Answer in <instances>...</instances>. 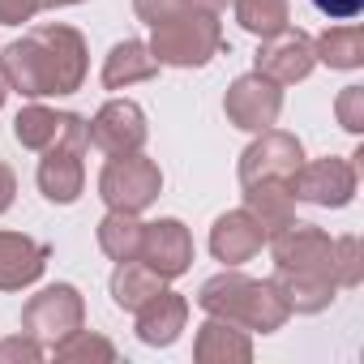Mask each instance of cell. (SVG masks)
I'll return each mask as SVG.
<instances>
[{
    "label": "cell",
    "instance_id": "6da1fadb",
    "mask_svg": "<svg viewBox=\"0 0 364 364\" xmlns=\"http://www.w3.org/2000/svg\"><path fill=\"white\" fill-rule=\"evenodd\" d=\"M90 69V52L82 31L65 22H43L31 26L18 43L0 52V82L26 99H48V95H73L82 90Z\"/></svg>",
    "mask_w": 364,
    "mask_h": 364
},
{
    "label": "cell",
    "instance_id": "7a4b0ae2",
    "mask_svg": "<svg viewBox=\"0 0 364 364\" xmlns=\"http://www.w3.org/2000/svg\"><path fill=\"white\" fill-rule=\"evenodd\" d=\"M266 245L274 253V283L287 296L291 313H321L334 304V240L317 223H287Z\"/></svg>",
    "mask_w": 364,
    "mask_h": 364
},
{
    "label": "cell",
    "instance_id": "3957f363",
    "mask_svg": "<svg viewBox=\"0 0 364 364\" xmlns=\"http://www.w3.org/2000/svg\"><path fill=\"white\" fill-rule=\"evenodd\" d=\"M198 304L210 317H228V321L257 330V334H274L291 317V304L274 279H249L240 270H223V274L206 279L198 287Z\"/></svg>",
    "mask_w": 364,
    "mask_h": 364
},
{
    "label": "cell",
    "instance_id": "277c9868",
    "mask_svg": "<svg viewBox=\"0 0 364 364\" xmlns=\"http://www.w3.org/2000/svg\"><path fill=\"white\" fill-rule=\"evenodd\" d=\"M150 56L167 69H202L223 52V26L210 9H185L150 26Z\"/></svg>",
    "mask_w": 364,
    "mask_h": 364
},
{
    "label": "cell",
    "instance_id": "5b68a950",
    "mask_svg": "<svg viewBox=\"0 0 364 364\" xmlns=\"http://www.w3.org/2000/svg\"><path fill=\"white\" fill-rule=\"evenodd\" d=\"M163 193V171L154 159H146L141 150L133 154H107L103 171H99V198L107 210H129L141 215L146 206H154Z\"/></svg>",
    "mask_w": 364,
    "mask_h": 364
},
{
    "label": "cell",
    "instance_id": "8992f818",
    "mask_svg": "<svg viewBox=\"0 0 364 364\" xmlns=\"http://www.w3.org/2000/svg\"><path fill=\"white\" fill-rule=\"evenodd\" d=\"M77 326H86V300L73 283H52L22 309V330L35 334L39 343H60Z\"/></svg>",
    "mask_w": 364,
    "mask_h": 364
},
{
    "label": "cell",
    "instance_id": "52a82bcc",
    "mask_svg": "<svg viewBox=\"0 0 364 364\" xmlns=\"http://www.w3.org/2000/svg\"><path fill=\"white\" fill-rule=\"evenodd\" d=\"M291 193H296V202L326 206V210H343L355 198V163L351 159H338V154L300 163V171L291 176Z\"/></svg>",
    "mask_w": 364,
    "mask_h": 364
},
{
    "label": "cell",
    "instance_id": "ba28073f",
    "mask_svg": "<svg viewBox=\"0 0 364 364\" xmlns=\"http://www.w3.org/2000/svg\"><path fill=\"white\" fill-rule=\"evenodd\" d=\"M223 112H228V120H232L236 129H245V133L274 129V120H279V112H283V86L270 82V77H262L257 69H253V73H240V77L228 86V95H223Z\"/></svg>",
    "mask_w": 364,
    "mask_h": 364
},
{
    "label": "cell",
    "instance_id": "9c48e42d",
    "mask_svg": "<svg viewBox=\"0 0 364 364\" xmlns=\"http://www.w3.org/2000/svg\"><path fill=\"white\" fill-rule=\"evenodd\" d=\"M300 163H304V146L296 133L262 129L240 154V185H253V180H287L291 185Z\"/></svg>",
    "mask_w": 364,
    "mask_h": 364
},
{
    "label": "cell",
    "instance_id": "30bf717a",
    "mask_svg": "<svg viewBox=\"0 0 364 364\" xmlns=\"http://www.w3.org/2000/svg\"><path fill=\"white\" fill-rule=\"evenodd\" d=\"M86 146H90V141L69 137V141H56V146L39 150L43 159H39L35 180H39V193H43L48 202H56V206H73V202L82 198V189H86V163H82Z\"/></svg>",
    "mask_w": 364,
    "mask_h": 364
},
{
    "label": "cell",
    "instance_id": "8fae6325",
    "mask_svg": "<svg viewBox=\"0 0 364 364\" xmlns=\"http://www.w3.org/2000/svg\"><path fill=\"white\" fill-rule=\"evenodd\" d=\"M86 129H90V146L103 154H133L150 137L146 112L133 99H107L95 112V120H86Z\"/></svg>",
    "mask_w": 364,
    "mask_h": 364
},
{
    "label": "cell",
    "instance_id": "7c38bea8",
    "mask_svg": "<svg viewBox=\"0 0 364 364\" xmlns=\"http://www.w3.org/2000/svg\"><path fill=\"white\" fill-rule=\"evenodd\" d=\"M317 65V52H313V39L304 31H283L274 39H262L257 56H253V69L279 86H291V82H304Z\"/></svg>",
    "mask_w": 364,
    "mask_h": 364
},
{
    "label": "cell",
    "instance_id": "4fadbf2b",
    "mask_svg": "<svg viewBox=\"0 0 364 364\" xmlns=\"http://www.w3.org/2000/svg\"><path fill=\"white\" fill-rule=\"evenodd\" d=\"M150 270H159L163 279H180L193 266V236L180 219H159L146 223L141 232V253H137Z\"/></svg>",
    "mask_w": 364,
    "mask_h": 364
},
{
    "label": "cell",
    "instance_id": "5bb4252c",
    "mask_svg": "<svg viewBox=\"0 0 364 364\" xmlns=\"http://www.w3.org/2000/svg\"><path fill=\"white\" fill-rule=\"evenodd\" d=\"M14 137L26 146V150H48L56 141H69V137H82L90 141V129L77 112H56V107H43V103H31L18 112L14 120Z\"/></svg>",
    "mask_w": 364,
    "mask_h": 364
},
{
    "label": "cell",
    "instance_id": "9a60e30c",
    "mask_svg": "<svg viewBox=\"0 0 364 364\" xmlns=\"http://www.w3.org/2000/svg\"><path fill=\"white\" fill-rule=\"evenodd\" d=\"M52 249L26 232H0V291H22L39 283Z\"/></svg>",
    "mask_w": 364,
    "mask_h": 364
},
{
    "label": "cell",
    "instance_id": "2e32d148",
    "mask_svg": "<svg viewBox=\"0 0 364 364\" xmlns=\"http://www.w3.org/2000/svg\"><path fill=\"white\" fill-rule=\"evenodd\" d=\"M262 245H266V232H262V223H257L245 206L219 215L215 228H210V253H215L223 266H245V262H253V257L262 253Z\"/></svg>",
    "mask_w": 364,
    "mask_h": 364
},
{
    "label": "cell",
    "instance_id": "e0dca14e",
    "mask_svg": "<svg viewBox=\"0 0 364 364\" xmlns=\"http://www.w3.org/2000/svg\"><path fill=\"white\" fill-rule=\"evenodd\" d=\"M189 326V300L180 291H154L141 309H137V338L146 347H171L180 338V330Z\"/></svg>",
    "mask_w": 364,
    "mask_h": 364
},
{
    "label": "cell",
    "instance_id": "ac0fdd59",
    "mask_svg": "<svg viewBox=\"0 0 364 364\" xmlns=\"http://www.w3.org/2000/svg\"><path fill=\"white\" fill-rule=\"evenodd\" d=\"M193 360L198 364H249L253 360V338L245 326L228 317H206L193 338Z\"/></svg>",
    "mask_w": 364,
    "mask_h": 364
},
{
    "label": "cell",
    "instance_id": "d6986e66",
    "mask_svg": "<svg viewBox=\"0 0 364 364\" xmlns=\"http://www.w3.org/2000/svg\"><path fill=\"white\" fill-rule=\"evenodd\" d=\"M245 210L262 223V232L270 240L274 232L296 223V193L287 180H253V185H245Z\"/></svg>",
    "mask_w": 364,
    "mask_h": 364
},
{
    "label": "cell",
    "instance_id": "ffe728a7",
    "mask_svg": "<svg viewBox=\"0 0 364 364\" xmlns=\"http://www.w3.org/2000/svg\"><path fill=\"white\" fill-rule=\"evenodd\" d=\"M154 73H159V60L150 56V48H146L141 39L116 43V48L107 52V60H103V86H107V90H129V86H137V82H150Z\"/></svg>",
    "mask_w": 364,
    "mask_h": 364
},
{
    "label": "cell",
    "instance_id": "44dd1931",
    "mask_svg": "<svg viewBox=\"0 0 364 364\" xmlns=\"http://www.w3.org/2000/svg\"><path fill=\"white\" fill-rule=\"evenodd\" d=\"M167 287V279L159 274V270H150L141 257H129V262H116V270H112V300H116V309H129V313H137L154 291H163Z\"/></svg>",
    "mask_w": 364,
    "mask_h": 364
},
{
    "label": "cell",
    "instance_id": "7402d4cb",
    "mask_svg": "<svg viewBox=\"0 0 364 364\" xmlns=\"http://www.w3.org/2000/svg\"><path fill=\"white\" fill-rule=\"evenodd\" d=\"M141 232H146V223H141L137 215H129V210H107V215L99 219V249H103L112 262H129V257L141 253Z\"/></svg>",
    "mask_w": 364,
    "mask_h": 364
},
{
    "label": "cell",
    "instance_id": "603a6c76",
    "mask_svg": "<svg viewBox=\"0 0 364 364\" xmlns=\"http://www.w3.org/2000/svg\"><path fill=\"white\" fill-rule=\"evenodd\" d=\"M313 52L330 69H360L364 65V31L360 26H330L313 39Z\"/></svg>",
    "mask_w": 364,
    "mask_h": 364
},
{
    "label": "cell",
    "instance_id": "cb8c5ba5",
    "mask_svg": "<svg viewBox=\"0 0 364 364\" xmlns=\"http://www.w3.org/2000/svg\"><path fill=\"white\" fill-rule=\"evenodd\" d=\"M236 22L257 39H274L291 26V9L287 0H236Z\"/></svg>",
    "mask_w": 364,
    "mask_h": 364
},
{
    "label": "cell",
    "instance_id": "d4e9b609",
    "mask_svg": "<svg viewBox=\"0 0 364 364\" xmlns=\"http://www.w3.org/2000/svg\"><path fill=\"white\" fill-rule=\"evenodd\" d=\"M52 355L60 364H112L116 360V347L103 334H90V330L77 326L73 334H65L60 343H52Z\"/></svg>",
    "mask_w": 364,
    "mask_h": 364
},
{
    "label": "cell",
    "instance_id": "484cf974",
    "mask_svg": "<svg viewBox=\"0 0 364 364\" xmlns=\"http://www.w3.org/2000/svg\"><path fill=\"white\" fill-rule=\"evenodd\" d=\"M223 5H228V0H133V14L146 26H154V22H163L171 14H185V9H210V14H219Z\"/></svg>",
    "mask_w": 364,
    "mask_h": 364
},
{
    "label": "cell",
    "instance_id": "4316f807",
    "mask_svg": "<svg viewBox=\"0 0 364 364\" xmlns=\"http://www.w3.org/2000/svg\"><path fill=\"white\" fill-rule=\"evenodd\" d=\"M334 274H338V287H360V279H364L360 236H338L334 240Z\"/></svg>",
    "mask_w": 364,
    "mask_h": 364
},
{
    "label": "cell",
    "instance_id": "83f0119b",
    "mask_svg": "<svg viewBox=\"0 0 364 364\" xmlns=\"http://www.w3.org/2000/svg\"><path fill=\"white\" fill-rule=\"evenodd\" d=\"M334 116L347 133H364V86H343L334 99Z\"/></svg>",
    "mask_w": 364,
    "mask_h": 364
},
{
    "label": "cell",
    "instance_id": "f1b7e54d",
    "mask_svg": "<svg viewBox=\"0 0 364 364\" xmlns=\"http://www.w3.org/2000/svg\"><path fill=\"white\" fill-rule=\"evenodd\" d=\"M0 360L5 364H39L43 360V343L35 334H9V338H0Z\"/></svg>",
    "mask_w": 364,
    "mask_h": 364
},
{
    "label": "cell",
    "instance_id": "f546056e",
    "mask_svg": "<svg viewBox=\"0 0 364 364\" xmlns=\"http://www.w3.org/2000/svg\"><path fill=\"white\" fill-rule=\"evenodd\" d=\"M43 9V0H0V26H22Z\"/></svg>",
    "mask_w": 364,
    "mask_h": 364
},
{
    "label": "cell",
    "instance_id": "4dcf8cb0",
    "mask_svg": "<svg viewBox=\"0 0 364 364\" xmlns=\"http://www.w3.org/2000/svg\"><path fill=\"white\" fill-rule=\"evenodd\" d=\"M313 9L326 14L330 22H351V18L364 9V0H313Z\"/></svg>",
    "mask_w": 364,
    "mask_h": 364
},
{
    "label": "cell",
    "instance_id": "1f68e13d",
    "mask_svg": "<svg viewBox=\"0 0 364 364\" xmlns=\"http://www.w3.org/2000/svg\"><path fill=\"white\" fill-rule=\"evenodd\" d=\"M14 198H18V176L9 163H0V215L14 206Z\"/></svg>",
    "mask_w": 364,
    "mask_h": 364
},
{
    "label": "cell",
    "instance_id": "d6a6232c",
    "mask_svg": "<svg viewBox=\"0 0 364 364\" xmlns=\"http://www.w3.org/2000/svg\"><path fill=\"white\" fill-rule=\"evenodd\" d=\"M65 5H82V0H43V9H65Z\"/></svg>",
    "mask_w": 364,
    "mask_h": 364
},
{
    "label": "cell",
    "instance_id": "836d02e7",
    "mask_svg": "<svg viewBox=\"0 0 364 364\" xmlns=\"http://www.w3.org/2000/svg\"><path fill=\"white\" fill-rule=\"evenodd\" d=\"M0 107H5V82H0Z\"/></svg>",
    "mask_w": 364,
    "mask_h": 364
}]
</instances>
